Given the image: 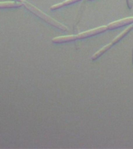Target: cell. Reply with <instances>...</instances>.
<instances>
[{
    "label": "cell",
    "instance_id": "1",
    "mask_svg": "<svg viewBox=\"0 0 133 149\" xmlns=\"http://www.w3.org/2000/svg\"><path fill=\"white\" fill-rule=\"evenodd\" d=\"M23 4H25L26 7L30 11H31L32 13L35 14V15H37L39 17L42 19H44V21H46L47 23H48L49 24H51V25L54 26H55V27L58 28V29H60L62 30H64V31H67L68 30V27L66 26L63 25L62 23H59L57 20H55V19H53L51 16H49L48 15H47L41 11V10H40L39 9H37V7H35L34 6H33L32 4H30L29 2H23Z\"/></svg>",
    "mask_w": 133,
    "mask_h": 149
},
{
    "label": "cell",
    "instance_id": "2",
    "mask_svg": "<svg viewBox=\"0 0 133 149\" xmlns=\"http://www.w3.org/2000/svg\"><path fill=\"white\" fill-rule=\"evenodd\" d=\"M107 30V27L106 26H100V27L87 30V31L79 33L78 34V39H84V38H87V37H93V36H95V35L100 34V33L104 32Z\"/></svg>",
    "mask_w": 133,
    "mask_h": 149
},
{
    "label": "cell",
    "instance_id": "3",
    "mask_svg": "<svg viewBox=\"0 0 133 149\" xmlns=\"http://www.w3.org/2000/svg\"><path fill=\"white\" fill-rule=\"evenodd\" d=\"M132 23H133V17H127V18L122 19L121 20H118L109 23L107 26V27L108 30H114V29H117V28L121 27V26L129 25Z\"/></svg>",
    "mask_w": 133,
    "mask_h": 149
},
{
    "label": "cell",
    "instance_id": "4",
    "mask_svg": "<svg viewBox=\"0 0 133 149\" xmlns=\"http://www.w3.org/2000/svg\"><path fill=\"white\" fill-rule=\"evenodd\" d=\"M78 39V35H68V36H61L55 37L52 39L54 43H65V42L74 41Z\"/></svg>",
    "mask_w": 133,
    "mask_h": 149
},
{
    "label": "cell",
    "instance_id": "5",
    "mask_svg": "<svg viewBox=\"0 0 133 149\" xmlns=\"http://www.w3.org/2000/svg\"><path fill=\"white\" fill-rule=\"evenodd\" d=\"M132 29H133V23H132V25L128 26V27L126 28L125 30H124L123 32H121L120 34L118 35V36H117V37H115V38H114L113 40H112L111 44H113V45H114V44H117V43L120 41L121 39H123L124 37H125L126 35L128 34V33L130 32L131 30H132Z\"/></svg>",
    "mask_w": 133,
    "mask_h": 149
},
{
    "label": "cell",
    "instance_id": "6",
    "mask_svg": "<svg viewBox=\"0 0 133 149\" xmlns=\"http://www.w3.org/2000/svg\"><path fill=\"white\" fill-rule=\"evenodd\" d=\"M112 46H113V44H111V42L110 44L105 45L104 47H103L102 48L100 49L97 52H96V53L94 54L92 57H91V59H92L93 61H95L97 60V59H98V58H100V56H102L105 52H107V51H108V50H109Z\"/></svg>",
    "mask_w": 133,
    "mask_h": 149
},
{
    "label": "cell",
    "instance_id": "7",
    "mask_svg": "<svg viewBox=\"0 0 133 149\" xmlns=\"http://www.w3.org/2000/svg\"><path fill=\"white\" fill-rule=\"evenodd\" d=\"M81 0H65L64 2H60V3H58V4H55L52 6L51 7V10H55V9H60L62 7L67 6H69L71 4H73V3H76L77 2H79Z\"/></svg>",
    "mask_w": 133,
    "mask_h": 149
},
{
    "label": "cell",
    "instance_id": "8",
    "mask_svg": "<svg viewBox=\"0 0 133 149\" xmlns=\"http://www.w3.org/2000/svg\"><path fill=\"white\" fill-rule=\"evenodd\" d=\"M22 2H0V9L1 8H11L22 6Z\"/></svg>",
    "mask_w": 133,
    "mask_h": 149
},
{
    "label": "cell",
    "instance_id": "9",
    "mask_svg": "<svg viewBox=\"0 0 133 149\" xmlns=\"http://www.w3.org/2000/svg\"><path fill=\"white\" fill-rule=\"evenodd\" d=\"M127 2V6H128V9H132L133 8V0H126Z\"/></svg>",
    "mask_w": 133,
    "mask_h": 149
},
{
    "label": "cell",
    "instance_id": "10",
    "mask_svg": "<svg viewBox=\"0 0 133 149\" xmlns=\"http://www.w3.org/2000/svg\"><path fill=\"white\" fill-rule=\"evenodd\" d=\"M19 1H21V2H24V0H19Z\"/></svg>",
    "mask_w": 133,
    "mask_h": 149
},
{
    "label": "cell",
    "instance_id": "11",
    "mask_svg": "<svg viewBox=\"0 0 133 149\" xmlns=\"http://www.w3.org/2000/svg\"><path fill=\"white\" fill-rule=\"evenodd\" d=\"M132 62H133V50H132Z\"/></svg>",
    "mask_w": 133,
    "mask_h": 149
}]
</instances>
